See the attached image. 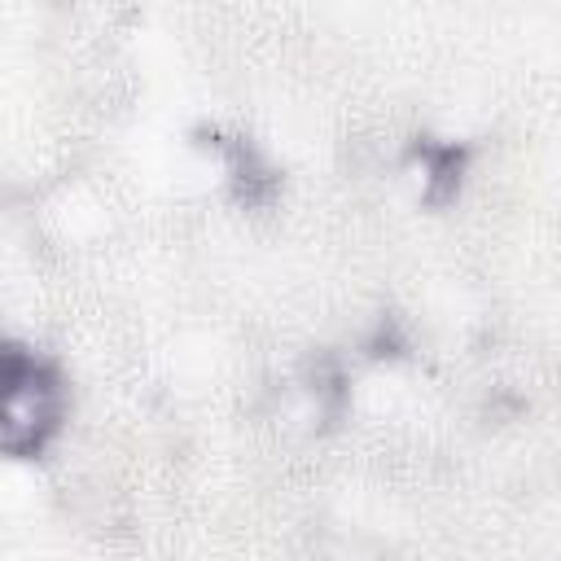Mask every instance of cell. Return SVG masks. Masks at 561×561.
<instances>
[{
  "label": "cell",
  "mask_w": 561,
  "mask_h": 561,
  "mask_svg": "<svg viewBox=\"0 0 561 561\" xmlns=\"http://www.w3.org/2000/svg\"><path fill=\"white\" fill-rule=\"evenodd\" d=\"M202 145L219 153V162L228 167V184L237 193L241 206H267L280 188L272 162L245 140V136H232V131H219V127H206L202 131Z\"/></svg>",
  "instance_id": "obj_2"
},
{
  "label": "cell",
  "mask_w": 561,
  "mask_h": 561,
  "mask_svg": "<svg viewBox=\"0 0 561 561\" xmlns=\"http://www.w3.org/2000/svg\"><path fill=\"white\" fill-rule=\"evenodd\" d=\"M61 421V386L48 364H31L4 394H0V451L35 456Z\"/></svg>",
  "instance_id": "obj_1"
},
{
  "label": "cell",
  "mask_w": 561,
  "mask_h": 561,
  "mask_svg": "<svg viewBox=\"0 0 561 561\" xmlns=\"http://www.w3.org/2000/svg\"><path fill=\"white\" fill-rule=\"evenodd\" d=\"M35 364V355L26 351V346H13V342H0V394L26 373Z\"/></svg>",
  "instance_id": "obj_4"
},
{
  "label": "cell",
  "mask_w": 561,
  "mask_h": 561,
  "mask_svg": "<svg viewBox=\"0 0 561 561\" xmlns=\"http://www.w3.org/2000/svg\"><path fill=\"white\" fill-rule=\"evenodd\" d=\"M412 158L421 162V184H425V202L443 206L456 197L460 188V175H465V149L451 145V140H416L412 145Z\"/></svg>",
  "instance_id": "obj_3"
}]
</instances>
